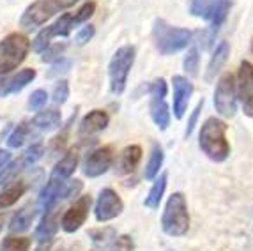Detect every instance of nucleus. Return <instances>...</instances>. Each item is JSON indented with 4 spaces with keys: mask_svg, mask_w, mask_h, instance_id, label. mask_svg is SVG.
Masks as SVG:
<instances>
[{
    "mask_svg": "<svg viewBox=\"0 0 253 251\" xmlns=\"http://www.w3.org/2000/svg\"><path fill=\"white\" fill-rule=\"evenodd\" d=\"M30 51V39L25 34L13 32L0 41V75L16 69Z\"/></svg>",
    "mask_w": 253,
    "mask_h": 251,
    "instance_id": "nucleus-4",
    "label": "nucleus"
},
{
    "mask_svg": "<svg viewBox=\"0 0 253 251\" xmlns=\"http://www.w3.org/2000/svg\"><path fill=\"white\" fill-rule=\"evenodd\" d=\"M252 51H253V39H252Z\"/></svg>",
    "mask_w": 253,
    "mask_h": 251,
    "instance_id": "nucleus-46",
    "label": "nucleus"
},
{
    "mask_svg": "<svg viewBox=\"0 0 253 251\" xmlns=\"http://www.w3.org/2000/svg\"><path fill=\"white\" fill-rule=\"evenodd\" d=\"M133 250H135V243H133V237H129V235L115 237L114 244L110 246V251H133Z\"/></svg>",
    "mask_w": 253,
    "mask_h": 251,
    "instance_id": "nucleus-37",
    "label": "nucleus"
},
{
    "mask_svg": "<svg viewBox=\"0 0 253 251\" xmlns=\"http://www.w3.org/2000/svg\"><path fill=\"white\" fill-rule=\"evenodd\" d=\"M184 69L190 75H197V69H199V50L197 48H191L184 57Z\"/></svg>",
    "mask_w": 253,
    "mask_h": 251,
    "instance_id": "nucleus-38",
    "label": "nucleus"
},
{
    "mask_svg": "<svg viewBox=\"0 0 253 251\" xmlns=\"http://www.w3.org/2000/svg\"><path fill=\"white\" fill-rule=\"evenodd\" d=\"M124 210V204L117 191L112 188H105L99 191V197L96 200V207H94V214L99 223L110 221V219L117 218L119 214Z\"/></svg>",
    "mask_w": 253,
    "mask_h": 251,
    "instance_id": "nucleus-11",
    "label": "nucleus"
},
{
    "mask_svg": "<svg viewBox=\"0 0 253 251\" xmlns=\"http://www.w3.org/2000/svg\"><path fill=\"white\" fill-rule=\"evenodd\" d=\"M94 34H96V29H94L92 25H87V27H84V29H80L78 30V34H76V38H75L76 44H78V46L85 44V42L90 41V39L94 38Z\"/></svg>",
    "mask_w": 253,
    "mask_h": 251,
    "instance_id": "nucleus-40",
    "label": "nucleus"
},
{
    "mask_svg": "<svg viewBox=\"0 0 253 251\" xmlns=\"http://www.w3.org/2000/svg\"><path fill=\"white\" fill-rule=\"evenodd\" d=\"M136 50L135 46L126 44V46H121L114 53L112 60L108 64V76H110V90L115 96H121V94L126 90L127 84V76L133 64H135Z\"/></svg>",
    "mask_w": 253,
    "mask_h": 251,
    "instance_id": "nucleus-5",
    "label": "nucleus"
},
{
    "mask_svg": "<svg viewBox=\"0 0 253 251\" xmlns=\"http://www.w3.org/2000/svg\"><path fill=\"white\" fill-rule=\"evenodd\" d=\"M167 180H169V175H167V173H161V175L154 180L151 191H149V195L144 200L145 207H149V209H152V210L160 207V202L165 195V189H167Z\"/></svg>",
    "mask_w": 253,
    "mask_h": 251,
    "instance_id": "nucleus-23",
    "label": "nucleus"
},
{
    "mask_svg": "<svg viewBox=\"0 0 253 251\" xmlns=\"http://www.w3.org/2000/svg\"><path fill=\"white\" fill-rule=\"evenodd\" d=\"M42 156H44V145H42V142L32 143L25 151V154L21 156V165L23 167H32V165L38 163Z\"/></svg>",
    "mask_w": 253,
    "mask_h": 251,
    "instance_id": "nucleus-30",
    "label": "nucleus"
},
{
    "mask_svg": "<svg viewBox=\"0 0 253 251\" xmlns=\"http://www.w3.org/2000/svg\"><path fill=\"white\" fill-rule=\"evenodd\" d=\"M147 92L151 94V117L154 124L158 126V129L165 131L170 126V112L169 105H167V82L163 78L154 80L147 87Z\"/></svg>",
    "mask_w": 253,
    "mask_h": 251,
    "instance_id": "nucleus-8",
    "label": "nucleus"
},
{
    "mask_svg": "<svg viewBox=\"0 0 253 251\" xmlns=\"http://www.w3.org/2000/svg\"><path fill=\"white\" fill-rule=\"evenodd\" d=\"M73 62L69 59H59V60H55L53 66H51V69L46 73L48 78H53V76L57 75H62V73H68L69 69H71Z\"/></svg>",
    "mask_w": 253,
    "mask_h": 251,
    "instance_id": "nucleus-39",
    "label": "nucleus"
},
{
    "mask_svg": "<svg viewBox=\"0 0 253 251\" xmlns=\"http://www.w3.org/2000/svg\"><path fill=\"white\" fill-rule=\"evenodd\" d=\"M36 214L38 210L32 207H21L20 210L14 212V216L11 218V223H9V232H13V234H21V232L29 230L30 226H32V221H34Z\"/></svg>",
    "mask_w": 253,
    "mask_h": 251,
    "instance_id": "nucleus-21",
    "label": "nucleus"
},
{
    "mask_svg": "<svg viewBox=\"0 0 253 251\" xmlns=\"http://www.w3.org/2000/svg\"><path fill=\"white\" fill-rule=\"evenodd\" d=\"M4 221H5V216L2 212H0V230L4 228Z\"/></svg>",
    "mask_w": 253,
    "mask_h": 251,
    "instance_id": "nucleus-45",
    "label": "nucleus"
},
{
    "mask_svg": "<svg viewBox=\"0 0 253 251\" xmlns=\"http://www.w3.org/2000/svg\"><path fill=\"white\" fill-rule=\"evenodd\" d=\"M193 32L181 27H173L165 20H156L152 27V39L161 55H172L188 48Z\"/></svg>",
    "mask_w": 253,
    "mask_h": 251,
    "instance_id": "nucleus-3",
    "label": "nucleus"
},
{
    "mask_svg": "<svg viewBox=\"0 0 253 251\" xmlns=\"http://www.w3.org/2000/svg\"><path fill=\"white\" fill-rule=\"evenodd\" d=\"M60 226V209L57 207H50V209L44 210V216H42L41 223L36 228V239L39 241H46V239H53L57 230Z\"/></svg>",
    "mask_w": 253,
    "mask_h": 251,
    "instance_id": "nucleus-17",
    "label": "nucleus"
},
{
    "mask_svg": "<svg viewBox=\"0 0 253 251\" xmlns=\"http://www.w3.org/2000/svg\"><path fill=\"white\" fill-rule=\"evenodd\" d=\"M25 189H27V184L23 182V180L13 184L11 188L4 189V191L0 193V209H7V207L16 204V202L23 197Z\"/></svg>",
    "mask_w": 253,
    "mask_h": 251,
    "instance_id": "nucleus-25",
    "label": "nucleus"
},
{
    "mask_svg": "<svg viewBox=\"0 0 253 251\" xmlns=\"http://www.w3.org/2000/svg\"><path fill=\"white\" fill-rule=\"evenodd\" d=\"M34 78H36V69H32V67L21 69L18 75H14L11 80H7L4 85H0V96H9V94L20 92L29 84H32Z\"/></svg>",
    "mask_w": 253,
    "mask_h": 251,
    "instance_id": "nucleus-18",
    "label": "nucleus"
},
{
    "mask_svg": "<svg viewBox=\"0 0 253 251\" xmlns=\"http://www.w3.org/2000/svg\"><path fill=\"white\" fill-rule=\"evenodd\" d=\"M57 251H62V250H57Z\"/></svg>",
    "mask_w": 253,
    "mask_h": 251,
    "instance_id": "nucleus-47",
    "label": "nucleus"
},
{
    "mask_svg": "<svg viewBox=\"0 0 253 251\" xmlns=\"http://www.w3.org/2000/svg\"><path fill=\"white\" fill-rule=\"evenodd\" d=\"M68 129L69 127H66L62 133L57 134V136L50 142V154L51 156H59L64 152V149H66V145H68Z\"/></svg>",
    "mask_w": 253,
    "mask_h": 251,
    "instance_id": "nucleus-35",
    "label": "nucleus"
},
{
    "mask_svg": "<svg viewBox=\"0 0 253 251\" xmlns=\"http://www.w3.org/2000/svg\"><path fill=\"white\" fill-rule=\"evenodd\" d=\"M112 163H114V149L110 145L97 147L96 151L87 154V158L84 159L82 172H84V175L94 179V177H99L108 172Z\"/></svg>",
    "mask_w": 253,
    "mask_h": 251,
    "instance_id": "nucleus-12",
    "label": "nucleus"
},
{
    "mask_svg": "<svg viewBox=\"0 0 253 251\" xmlns=\"http://www.w3.org/2000/svg\"><path fill=\"white\" fill-rule=\"evenodd\" d=\"M172 85H173V115H175V119H182L186 110H188V105H190L191 94H193L195 87L190 80L179 75L172 78Z\"/></svg>",
    "mask_w": 253,
    "mask_h": 251,
    "instance_id": "nucleus-14",
    "label": "nucleus"
},
{
    "mask_svg": "<svg viewBox=\"0 0 253 251\" xmlns=\"http://www.w3.org/2000/svg\"><path fill=\"white\" fill-rule=\"evenodd\" d=\"M228 53H230V46H228L227 41H221L216 46L214 53H212L211 60H209V67H207V75L206 78L211 82L212 78H214L216 75L219 73V69H221V66H223L225 62H227L228 59Z\"/></svg>",
    "mask_w": 253,
    "mask_h": 251,
    "instance_id": "nucleus-22",
    "label": "nucleus"
},
{
    "mask_svg": "<svg viewBox=\"0 0 253 251\" xmlns=\"http://www.w3.org/2000/svg\"><path fill=\"white\" fill-rule=\"evenodd\" d=\"M227 124L221 119L209 117L199 133V145L202 152L216 163H223L230 156V143L227 138Z\"/></svg>",
    "mask_w": 253,
    "mask_h": 251,
    "instance_id": "nucleus-1",
    "label": "nucleus"
},
{
    "mask_svg": "<svg viewBox=\"0 0 253 251\" xmlns=\"http://www.w3.org/2000/svg\"><path fill=\"white\" fill-rule=\"evenodd\" d=\"M55 239H46V241H39L36 251H51V246H53Z\"/></svg>",
    "mask_w": 253,
    "mask_h": 251,
    "instance_id": "nucleus-42",
    "label": "nucleus"
},
{
    "mask_svg": "<svg viewBox=\"0 0 253 251\" xmlns=\"http://www.w3.org/2000/svg\"><path fill=\"white\" fill-rule=\"evenodd\" d=\"M78 149H69L66 154L60 158V161L55 165L53 172H51V177H57V179H69V177L75 173L76 167H78Z\"/></svg>",
    "mask_w": 253,
    "mask_h": 251,
    "instance_id": "nucleus-19",
    "label": "nucleus"
},
{
    "mask_svg": "<svg viewBox=\"0 0 253 251\" xmlns=\"http://www.w3.org/2000/svg\"><path fill=\"white\" fill-rule=\"evenodd\" d=\"M29 134H30V124L29 122H20L16 129L9 134L7 145L11 149H18V147H21L25 143V140L29 138Z\"/></svg>",
    "mask_w": 253,
    "mask_h": 251,
    "instance_id": "nucleus-26",
    "label": "nucleus"
},
{
    "mask_svg": "<svg viewBox=\"0 0 253 251\" xmlns=\"http://www.w3.org/2000/svg\"><path fill=\"white\" fill-rule=\"evenodd\" d=\"M30 244H32V239L30 237H14V235H9V237L4 239L2 250L0 251H29Z\"/></svg>",
    "mask_w": 253,
    "mask_h": 251,
    "instance_id": "nucleus-29",
    "label": "nucleus"
},
{
    "mask_svg": "<svg viewBox=\"0 0 253 251\" xmlns=\"http://www.w3.org/2000/svg\"><path fill=\"white\" fill-rule=\"evenodd\" d=\"M76 2H78V0H59V4H60V7H62V11H64V9L73 7Z\"/></svg>",
    "mask_w": 253,
    "mask_h": 251,
    "instance_id": "nucleus-44",
    "label": "nucleus"
},
{
    "mask_svg": "<svg viewBox=\"0 0 253 251\" xmlns=\"http://www.w3.org/2000/svg\"><path fill=\"white\" fill-rule=\"evenodd\" d=\"M59 0H36L25 9L23 16L20 18V27L23 30H34L38 27L44 25L50 18H53L57 13H60Z\"/></svg>",
    "mask_w": 253,
    "mask_h": 251,
    "instance_id": "nucleus-7",
    "label": "nucleus"
},
{
    "mask_svg": "<svg viewBox=\"0 0 253 251\" xmlns=\"http://www.w3.org/2000/svg\"><path fill=\"white\" fill-rule=\"evenodd\" d=\"M190 210L188 202L181 191L172 193V197L167 200L163 216H161V228L170 237H182L190 230Z\"/></svg>",
    "mask_w": 253,
    "mask_h": 251,
    "instance_id": "nucleus-2",
    "label": "nucleus"
},
{
    "mask_svg": "<svg viewBox=\"0 0 253 251\" xmlns=\"http://www.w3.org/2000/svg\"><path fill=\"white\" fill-rule=\"evenodd\" d=\"M202 106H204V99L200 101L199 105H197V108H195L193 113H191L190 121H188V127H186V138H188V136H191V133H193L195 126H197V121H199V115H200V110H202Z\"/></svg>",
    "mask_w": 253,
    "mask_h": 251,
    "instance_id": "nucleus-41",
    "label": "nucleus"
},
{
    "mask_svg": "<svg viewBox=\"0 0 253 251\" xmlns=\"http://www.w3.org/2000/svg\"><path fill=\"white\" fill-rule=\"evenodd\" d=\"M163 159H165L163 149H161L158 143H154V145H152V151H151V158H149V163H147V167H145V172H144L145 179L152 180L160 175V168H161V165H163Z\"/></svg>",
    "mask_w": 253,
    "mask_h": 251,
    "instance_id": "nucleus-24",
    "label": "nucleus"
},
{
    "mask_svg": "<svg viewBox=\"0 0 253 251\" xmlns=\"http://www.w3.org/2000/svg\"><path fill=\"white\" fill-rule=\"evenodd\" d=\"M50 29H51V34H53V38H57V36H60V38L69 36V32L75 29V25H73V14L64 13L59 20L55 21L53 25H50Z\"/></svg>",
    "mask_w": 253,
    "mask_h": 251,
    "instance_id": "nucleus-27",
    "label": "nucleus"
},
{
    "mask_svg": "<svg viewBox=\"0 0 253 251\" xmlns=\"http://www.w3.org/2000/svg\"><path fill=\"white\" fill-rule=\"evenodd\" d=\"M230 7H232L230 0H191L190 13L197 18L211 21L212 27H219L227 20Z\"/></svg>",
    "mask_w": 253,
    "mask_h": 251,
    "instance_id": "nucleus-9",
    "label": "nucleus"
},
{
    "mask_svg": "<svg viewBox=\"0 0 253 251\" xmlns=\"http://www.w3.org/2000/svg\"><path fill=\"white\" fill-rule=\"evenodd\" d=\"M46 101H48L46 90H42V88H38V90H34V92L30 94L29 108L32 110V112H39V110H41L42 106L46 105Z\"/></svg>",
    "mask_w": 253,
    "mask_h": 251,
    "instance_id": "nucleus-36",
    "label": "nucleus"
},
{
    "mask_svg": "<svg viewBox=\"0 0 253 251\" xmlns=\"http://www.w3.org/2000/svg\"><path fill=\"white\" fill-rule=\"evenodd\" d=\"M236 94L245 115L253 117V64L248 62V60H243L239 64Z\"/></svg>",
    "mask_w": 253,
    "mask_h": 251,
    "instance_id": "nucleus-10",
    "label": "nucleus"
},
{
    "mask_svg": "<svg viewBox=\"0 0 253 251\" xmlns=\"http://www.w3.org/2000/svg\"><path fill=\"white\" fill-rule=\"evenodd\" d=\"M115 230L110 228V226H103V228H94V230H89V237L92 239V243L96 244L97 248H105L110 244L112 239H115Z\"/></svg>",
    "mask_w": 253,
    "mask_h": 251,
    "instance_id": "nucleus-28",
    "label": "nucleus"
},
{
    "mask_svg": "<svg viewBox=\"0 0 253 251\" xmlns=\"http://www.w3.org/2000/svg\"><path fill=\"white\" fill-rule=\"evenodd\" d=\"M9 161H11V152L4 151V149H0V170H2V168H4Z\"/></svg>",
    "mask_w": 253,
    "mask_h": 251,
    "instance_id": "nucleus-43",
    "label": "nucleus"
},
{
    "mask_svg": "<svg viewBox=\"0 0 253 251\" xmlns=\"http://www.w3.org/2000/svg\"><path fill=\"white\" fill-rule=\"evenodd\" d=\"M108 122L110 115L105 110H92L78 124V136L80 138H89V136L101 133V131H105L108 127Z\"/></svg>",
    "mask_w": 253,
    "mask_h": 251,
    "instance_id": "nucleus-15",
    "label": "nucleus"
},
{
    "mask_svg": "<svg viewBox=\"0 0 253 251\" xmlns=\"http://www.w3.org/2000/svg\"><path fill=\"white\" fill-rule=\"evenodd\" d=\"M69 97V84L66 80H59L53 87V94H51V99H53L55 105H64Z\"/></svg>",
    "mask_w": 253,
    "mask_h": 251,
    "instance_id": "nucleus-33",
    "label": "nucleus"
},
{
    "mask_svg": "<svg viewBox=\"0 0 253 251\" xmlns=\"http://www.w3.org/2000/svg\"><path fill=\"white\" fill-rule=\"evenodd\" d=\"M214 108L221 117H234L237 110L236 78L232 73H223L219 76L214 88Z\"/></svg>",
    "mask_w": 253,
    "mask_h": 251,
    "instance_id": "nucleus-6",
    "label": "nucleus"
},
{
    "mask_svg": "<svg viewBox=\"0 0 253 251\" xmlns=\"http://www.w3.org/2000/svg\"><path fill=\"white\" fill-rule=\"evenodd\" d=\"M51 39H53V34H51V29H50V25H48V27H44L38 36H36L34 42L30 44V48H32L36 53H42V51L50 46Z\"/></svg>",
    "mask_w": 253,
    "mask_h": 251,
    "instance_id": "nucleus-31",
    "label": "nucleus"
},
{
    "mask_svg": "<svg viewBox=\"0 0 253 251\" xmlns=\"http://www.w3.org/2000/svg\"><path fill=\"white\" fill-rule=\"evenodd\" d=\"M96 13V2H85L75 14H73V25L80 27L85 21H89V18Z\"/></svg>",
    "mask_w": 253,
    "mask_h": 251,
    "instance_id": "nucleus-32",
    "label": "nucleus"
},
{
    "mask_svg": "<svg viewBox=\"0 0 253 251\" xmlns=\"http://www.w3.org/2000/svg\"><path fill=\"white\" fill-rule=\"evenodd\" d=\"M142 161V147L140 145H127L124 147L119 154L117 163H115V173L117 175H127L133 173L138 168Z\"/></svg>",
    "mask_w": 253,
    "mask_h": 251,
    "instance_id": "nucleus-16",
    "label": "nucleus"
},
{
    "mask_svg": "<svg viewBox=\"0 0 253 251\" xmlns=\"http://www.w3.org/2000/svg\"><path fill=\"white\" fill-rule=\"evenodd\" d=\"M90 204H92V198H90L89 195H84V197L78 198V200L64 212L62 219H60L62 230L68 232V234H73V232L78 230V228L85 223L87 216H89Z\"/></svg>",
    "mask_w": 253,
    "mask_h": 251,
    "instance_id": "nucleus-13",
    "label": "nucleus"
},
{
    "mask_svg": "<svg viewBox=\"0 0 253 251\" xmlns=\"http://www.w3.org/2000/svg\"><path fill=\"white\" fill-rule=\"evenodd\" d=\"M66 48H68L66 42H57L53 46H48L46 50L42 51L41 60L42 62H55V60L62 59V53L66 51Z\"/></svg>",
    "mask_w": 253,
    "mask_h": 251,
    "instance_id": "nucleus-34",
    "label": "nucleus"
},
{
    "mask_svg": "<svg viewBox=\"0 0 253 251\" xmlns=\"http://www.w3.org/2000/svg\"><path fill=\"white\" fill-rule=\"evenodd\" d=\"M62 122V113L57 108H48L44 112H39L32 121H30V127H36L39 131H51L57 129Z\"/></svg>",
    "mask_w": 253,
    "mask_h": 251,
    "instance_id": "nucleus-20",
    "label": "nucleus"
}]
</instances>
